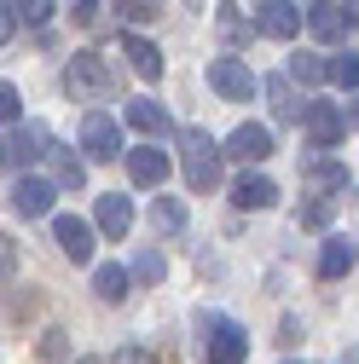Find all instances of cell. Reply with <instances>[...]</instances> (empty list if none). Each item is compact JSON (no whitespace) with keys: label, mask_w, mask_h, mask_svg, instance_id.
I'll list each match as a JSON object with an SVG mask.
<instances>
[{"label":"cell","mask_w":359,"mask_h":364,"mask_svg":"<svg viewBox=\"0 0 359 364\" xmlns=\"http://www.w3.org/2000/svg\"><path fill=\"white\" fill-rule=\"evenodd\" d=\"M325 70H331V64H325L319 53H301V58H290V75H296V81H307V87H319V81H325Z\"/></svg>","instance_id":"cell-26"},{"label":"cell","mask_w":359,"mask_h":364,"mask_svg":"<svg viewBox=\"0 0 359 364\" xmlns=\"http://www.w3.org/2000/svg\"><path fill=\"white\" fill-rule=\"evenodd\" d=\"M53 197H58V186H53V179H35V173H18V186H12V208L24 220L53 214Z\"/></svg>","instance_id":"cell-11"},{"label":"cell","mask_w":359,"mask_h":364,"mask_svg":"<svg viewBox=\"0 0 359 364\" xmlns=\"http://www.w3.org/2000/svg\"><path fill=\"white\" fill-rule=\"evenodd\" d=\"M266 99H273V116H279V122H296V116H301V105H296V93H290L284 75L266 81Z\"/></svg>","instance_id":"cell-23"},{"label":"cell","mask_w":359,"mask_h":364,"mask_svg":"<svg viewBox=\"0 0 359 364\" xmlns=\"http://www.w3.org/2000/svg\"><path fill=\"white\" fill-rule=\"evenodd\" d=\"M122 53L133 58V70H140L145 81H157V75H162V53L151 47V41H145V35H122Z\"/></svg>","instance_id":"cell-20"},{"label":"cell","mask_w":359,"mask_h":364,"mask_svg":"<svg viewBox=\"0 0 359 364\" xmlns=\"http://www.w3.org/2000/svg\"><path fill=\"white\" fill-rule=\"evenodd\" d=\"M24 116V99H18V87L12 81H0V122H18Z\"/></svg>","instance_id":"cell-29"},{"label":"cell","mask_w":359,"mask_h":364,"mask_svg":"<svg viewBox=\"0 0 359 364\" xmlns=\"http://www.w3.org/2000/svg\"><path fill=\"white\" fill-rule=\"evenodd\" d=\"M47 127L41 122H24V127H12L6 139H0V168H29V162H41L47 156Z\"/></svg>","instance_id":"cell-6"},{"label":"cell","mask_w":359,"mask_h":364,"mask_svg":"<svg viewBox=\"0 0 359 364\" xmlns=\"http://www.w3.org/2000/svg\"><path fill=\"white\" fill-rule=\"evenodd\" d=\"M325 64H331L325 75H331V81L342 87V93L353 99V87H359V58H353V53H342V58H325Z\"/></svg>","instance_id":"cell-25"},{"label":"cell","mask_w":359,"mask_h":364,"mask_svg":"<svg viewBox=\"0 0 359 364\" xmlns=\"http://www.w3.org/2000/svg\"><path fill=\"white\" fill-rule=\"evenodd\" d=\"M220 156H232V162H266V156H273V127H261V122L232 127V139L220 145Z\"/></svg>","instance_id":"cell-10"},{"label":"cell","mask_w":359,"mask_h":364,"mask_svg":"<svg viewBox=\"0 0 359 364\" xmlns=\"http://www.w3.org/2000/svg\"><path fill=\"white\" fill-rule=\"evenodd\" d=\"M12 18H24V23H47V18H53V0H12Z\"/></svg>","instance_id":"cell-28"},{"label":"cell","mask_w":359,"mask_h":364,"mask_svg":"<svg viewBox=\"0 0 359 364\" xmlns=\"http://www.w3.org/2000/svg\"><path fill=\"white\" fill-rule=\"evenodd\" d=\"M122 162H128V179L140 191H162V179H168V151L162 145H133V151H122Z\"/></svg>","instance_id":"cell-9"},{"label":"cell","mask_w":359,"mask_h":364,"mask_svg":"<svg viewBox=\"0 0 359 364\" xmlns=\"http://www.w3.org/2000/svg\"><path fill=\"white\" fill-rule=\"evenodd\" d=\"M70 18L76 23H93L99 18V0H70Z\"/></svg>","instance_id":"cell-33"},{"label":"cell","mask_w":359,"mask_h":364,"mask_svg":"<svg viewBox=\"0 0 359 364\" xmlns=\"http://www.w3.org/2000/svg\"><path fill=\"white\" fill-rule=\"evenodd\" d=\"M249 29L266 35V41H296L301 35V6H290V0H261Z\"/></svg>","instance_id":"cell-8"},{"label":"cell","mask_w":359,"mask_h":364,"mask_svg":"<svg viewBox=\"0 0 359 364\" xmlns=\"http://www.w3.org/2000/svg\"><path fill=\"white\" fill-rule=\"evenodd\" d=\"M18 35V18H12V0H0V41Z\"/></svg>","instance_id":"cell-34"},{"label":"cell","mask_w":359,"mask_h":364,"mask_svg":"<svg viewBox=\"0 0 359 364\" xmlns=\"http://www.w3.org/2000/svg\"><path fill=\"white\" fill-rule=\"evenodd\" d=\"M47 156H53V186H64V191H81L87 186V162L81 156H70L58 145H47Z\"/></svg>","instance_id":"cell-18"},{"label":"cell","mask_w":359,"mask_h":364,"mask_svg":"<svg viewBox=\"0 0 359 364\" xmlns=\"http://www.w3.org/2000/svg\"><path fill=\"white\" fill-rule=\"evenodd\" d=\"M301 225H325L331 220V197H319V203H301V214H296Z\"/></svg>","instance_id":"cell-30"},{"label":"cell","mask_w":359,"mask_h":364,"mask_svg":"<svg viewBox=\"0 0 359 364\" xmlns=\"http://www.w3.org/2000/svg\"><path fill=\"white\" fill-rule=\"evenodd\" d=\"M353 272V237H325V249H319V278H348Z\"/></svg>","instance_id":"cell-17"},{"label":"cell","mask_w":359,"mask_h":364,"mask_svg":"<svg viewBox=\"0 0 359 364\" xmlns=\"http://www.w3.org/2000/svg\"><path fill=\"white\" fill-rule=\"evenodd\" d=\"M232 203H238V208H273V203H279V186H273L266 173H244L238 186H232Z\"/></svg>","instance_id":"cell-15"},{"label":"cell","mask_w":359,"mask_h":364,"mask_svg":"<svg viewBox=\"0 0 359 364\" xmlns=\"http://www.w3.org/2000/svg\"><path fill=\"white\" fill-rule=\"evenodd\" d=\"M81 151H87V162H116L128 145H122V122L110 116V110H87V122H81Z\"/></svg>","instance_id":"cell-5"},{"label":"cell","mask_w":359,"mask_h":364,"mask_svg":"<svg viewBox=\"0 0 359 364\" xmlns=\"http://www.w3.org/2000/svg\"><path fill=\"white\" fill-rule=\"evenodd\" d=\"M214 29H220V41H227V47H244V41L255 35V29L244 23V12H238V6H214Z\"/></svg>","instance_id":"cell-22"},{"label":"cell","mask_w":359,"mask_h":364,"mask_svg":"<svg viewBox=\"0 0 359 364\" xmlns=\"http://www.w3.org/2000/svg\"><path fill=\"white\" fill-rule=\"evenodd\" d=\"M12 272H18V243L0 232V278H12Z\"/></svg>","instance_id":"cell-31"},{"label":"cell","mask_w":359,"mask_h":364,"mask_svg":"<svg viewBox=\"0 0 359 364\" xmlns=\"http://www.w3.org/2000/svg\"><path fill=\"white\" fill-rule=\"evenodd\" d=\"M162 272H168V266H162V255H157V249H145L140 260H133L128 278H140V284H162Z\"/></svg>","instance_id":"cell-27"},{"label":"cell","mask_w":359,"mask_h":364,"mask_svg":"<svg viewBox=\"0 0 359 364\" xmlns=\"http://www.w3.org/2000/svg\"><path fill=\"white\" fill-rule=\"evenodd\" d=\"M180 156H186V186L192 191L220 186V145L209 139V127H180Z\"/></svg>","instance_id":"cell-2"},{"label":"cell","mask_w":359,"mask_h":364,"mask_svg":"<svg viewBox=\"0 0 359 364\" xmlns=\"http://www.w3.org/2000/svg\"><path fill=\"white\" fill-rule=\"evenodd\" d=\"M128 284H133L128 266H93V295H99V301L122 306V301H128Z\"/></svg>","instance_id":"cell-19"},{"label":"cell","mask_w":359,"mask_h":364,"mask_svg":"<svg viewBox=\"0 0 359 364\" xmlns=\"http://www.w3.org/2000/svg\"><path fill=\"white\" fill-rule=\"evenodd\" d=\"M301 23H307L313 35H319V41H342V35L353 29V23L342 18V6H336V0H313V6L301 12Z\"/></svg>","instance_id":"cell-14"},{"label":"cell","mask_w":359,"mask_h":364,"mask_svg":"<svg viewBox=\"0 0 359 364\" xmlns=\"http://www.w3.org/2000/svg\"><path fill=\"white\" fill-rule=\"evenodd\" d=\"M110 87H116V75H110V64H105L99 53H70V64H64V93H70V99L99 105Z\"/></svg>","instance_id":"cell-3"},{"label":"cell","mask_w":359,"mask_h":364,"mask_svg":"<svg viewBox=\"0 0 359 364\" xmlns=\"http://www.w3.org/2000/svg\"><path fill=\"white\" fill-rule=\"evenodd\" d=\"M53 243H58L76 266H87V260H93V225L76 220V214H58V220H53Z\"/></svg>","instance_id":"cell-12"},{"label":"cell","mask_w":359,"mask_h":364,"mask_svg":"<svg viewBox=\"0 0 359 364\" xmlns=\"http://www.w3.org/2000/svg\"><path fill=\"white\" fill-rule=\"evenodd\" d=\"M296 122L307 127V139L319 145V151H331V145H342V139H348V127H353V110H342V105H331V99H307Z\"/></svg>","instance_id":"cell-4"},{"label":"cell","mask_w":359,"mask_h":364,"mask_svg":"<svg viewBox=\"0 0 359 364\" xmlns=\"http://www.w3.org/2000/svg\"><path fill=\"white\" fill-rule=\"evenodd\" d=\"M151 225H157V237H174L180 225H186V203L180 197H157L151 203Z\"/></svg>","instance_id":"cell-21"},{"label":"cell","mask_w":359,"mask_h":364,"mask_svg":"<svg viewBox=\"0 0 359 364\" xmlns=\"http://www.w3.org/2000/svg\"><path fill=\"white\" fill-rule=\"evenodd\" d=\"M93 225H99L105 237H116V243H122V237L133 232V203H128V197H116V191H110V197H99V208H93Z\"/></svg>","instance_id":"cell-13"},{"label":"cell","mask_w":359,"mask_h":364,"mask_svg":"<svg viewBox=\"0 0 359 364\" xmlns=\"http://www.w3.org/2000/svg\"><path fill=\"white\" fill-rule=\"evenodd\" d=\"M76 364H105V358H76Z\"/></svg>","instance_id":"cell-35"},{"label":"cell","mask_w":359,"mask_h":364,"mask_svg":"<svg viewBox=\"0 0 359 364\" xmlns=\"http://www.w3.org/2000/svg\"><path fill=\"white\" fill-rule=\"evenodd\" d=\"M122 122L140 127V133H151V139H162V133H168V110H162L157 99H133V105L122 110Z\"/></svg>","instance_id":"cell-16"},{"label":"cell","mask_w":359,"mask_h":364,"mask_svg":"<svg viewBox=\"0 0 359 364\" xmlns=\"http://www.w3.org/2000/svg\"><path fill=\"white\" fill-rule=\"evenodd\" d=\"M209 87H214L220 99L244 105V99H255V70H249L244 58H214V64H209Z\"/></svg>","instance_id":"cell-7"},{"label":"cell","mask_w":359,"mask_h":364,"mask_svg":"<svg viewBox=\"0 0 359 364\" xmlns=\"http://www.w3.org/2000/svg\"><path fill=\"white\" fill-rule=\"evenodd\" d=\"M197 341H203L209 364H244L249 358V336H244L238 318H227V312H203L197 318Z\"/></svg>","instance_id":"cell-1"},{"label":"cell","mask_w":359,"mask_h":364,"mask_svg":"<svg viewBox=\"0 0 359 364\" xmlns=\"http://www.w3.org/2000/svg\"><path fill=\"white\" fill-rule=\"evenodd\" d=\"M122 23H157L162 18V0H110Z\"/></svg>","instance_id":"cell-24"},{"label":"cell","mask_w":359,"mask_h":364,"mask_svg":"<svg viewBox=\"0 0 359 364\" xmlns=\"http://www.w3.org/2000/svg\"><path fill=\"white\" fill-rule=\"evenodd\" d=\"M116 364H162V358H157V353H145V347H122V353H116Z\"/></svg>","instance_id":"cell-32"}]
</instances>
